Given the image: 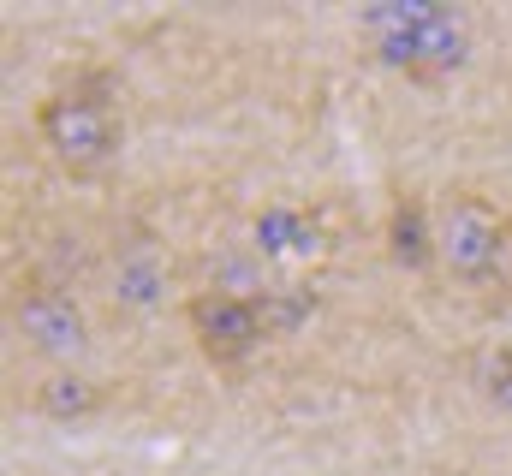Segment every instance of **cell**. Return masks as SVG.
<instances>
[{"label": "cell", "instance_id": "9", "mask_svg": "<svg viewBox=\"0 0 512 476\" xmlns=\"http://www.w3.org/2000/svg\"><path fill=\"white\" fill-rule=\"evenodd\" d=\"M483 387H489V393H495V399L512 411V352H495V357H489V369H483Z\"/></svg>", "mask_w": 512, "mask_h": 476}, {"label": "cell", "instance_id": "2", "mask_svg": "<svg viewBox=\"0 0 512 476\" xmlns=\"http://www.w3.org/2000/svg\"><path fill=\"white\" fill-rule=\"evenodd\" d=\"M120 137H126V125L114 114L108 90L66 84V90H54V96L36 102V143L54 155V167L78 173V179L108 173L114 155H120Z\"/></svg>", "mask_w": 512, "mask_h": 476}, {"label": "cell", "instance_id": "4", "mask_svg": "<svg viewBox=\"0 0 512 476\" xmlns=\"http://www.w3.org/2000/svg\"><path fill=\"white\" fill-rule=\"evenodd\" d=\"M185 328H191L197 352L209 357L215 369H245L251 352L268 340L262 304L239 298V292H221V286H197L185 298Z\"/></svg>", "mask_w": 512, "mask_h": 476}, {"label": "cell", "instance_id": "8", "mask_svg": "<svg viewBox=\"0 0 512 476\" xmlns=\"http://www.w3.org/2000/svg\"><path fill=\"white\" fill-rule=\"evenodd\" d=\"M310 310H316V298H304V292H292V286H274V292L262 298V322H268V334H286V328H298Z\"/></svg>", "mask_w": 512, "mask_h": 476}, {"label": "cell", "instance_id": "6", "mask_svg": "<svg viewBox=\"0 0 512 476\" xmlns=\"http://www.w3.org/2000/svg\"><path fill=\"white\" fill-rule=\"evenodd\" d=\"M114 298L126 310H155L167 298V262L149 238H126L114 250Z\"/></svg>", "mask_w": 512, "mask_h": 476}, {"label": "cell", "instance_id": "7", "mask_svg": "<svg viewBox=\"0 0 512 476\" xmlns=\"http://www.w3.org/2000/svg\"><path fill=\"white\" fill-rule=\"evenodd\" d=\"M387 256L399 268H435V203L393 197V209H387Z\"/></svg>", "mask_w": 512, "mask_h": 476}, {"label": "cell", "instance_id": "1", "mask_svg": "<svg viewBox=\"0 0 512 476\" xmlns=\"http://www.w3.org/2000/svg\"><path fill=\"white\" fill-rule=\"evenodd\" d=\"M512 221L483 191H447L435 203V268L453 274L465 292H495L507 286Z\"/></svg>", "mask_w": 512, "mask_h": 476}, {"label": "cell", "instance_id": "3", "mask_svg": "<svg viewBox=\"0 0 512 476\" xmlns=\"http://www.w3.org/2000/svg\"><path fill=\"white\" fill-rule=\"evenodd\" d=\"M6 322H12V334H18L30 352L48 357V363H66V357H78L90 346V316H84V304L72 298V286L54 280V274H24V280H12V292H6Z\"/></svg>", "mask_w": 512, "mask_h": 476}, {"label": "cell", "instance_id": "10", "mask_svg": "<svg viewBox=\"0 0 512 476\" xmlns=\"http://www.w3.org/2000/svg\"><path fill=\"white\" fill-rule=\"evenodd\" d=\"M507 221H512V215H507Z\"/></svg>", "mask_w": 512, "mask_h": 476}, {"label": "cell", "instance_id": "5", "mask_svg": "<svg viewBox=\"0 0 512 476\" xmlns=\"http://www.w3.org/2000/svg\"><path fill=\"white\" fill-rule=\"evenodd\" d=\"M30 411H36V417H48V423H90V417H102V411H108V393H102V381H96V375L54 369V375H42V381H36Z\"/></svg>", "mask_w": 512, "mask_h": 476}]
</instances>
